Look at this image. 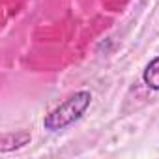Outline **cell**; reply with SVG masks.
Masks as SVG:
<instances>
[{
  "mask_svg": "<svg viewBox=\"0 0 159 159\" xmlns=\"http://www.w3.org/2000/svg\"><path fill=\"white\" fill-rule=\"evenodd\" d=\"M92 105V92L90 90H79L66 98L60 105H56L45 118H43V127L47 131H62L81 120L83 114L88 111Z\"/></svg>",
  "mask_w": 159,
  "mask_h": 159,
  "instance_id": "obj_1",
  "label": "cell"
},
{
  "mask_svg": "<svg viewBox=\"0 0 159 159\" xmlns=\"http://www.w3.org/2000/svg\"><path fill=\"white\" fill-rule=\"evenodd\" d=\"M142 81L150 90L159 92V54L146 64V67L142 71Z\"/></svg>",
  "mask_w": 159,
  "mask_h": 159,
  "instance_id": "obj_2",
  "label": "cell"
},
{
  "mask_svg": "<svg viewBox=\"0 0 159 159\" xmlns=\"http://www.w3.org/2000/svg\"><path fill=\"white\" fill-rule=\"evenodd\" d=\"M30 139H32L30 133H11V135H4L2 137V142H0V152L8 153V152L19 150L25 144H28Z\"/></svg>",
  "mask_w": 159,
  "mask_h": 159,
  "instance_id": "obj_3",
  "label": "cell"
}]
</instances>
